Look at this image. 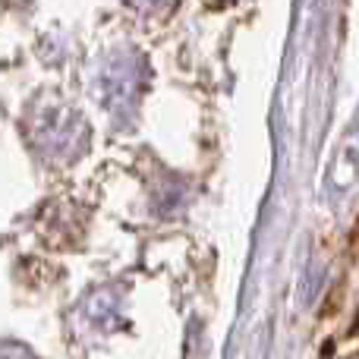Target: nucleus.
I'll return each instance as SVG.
<instances>
[{
  "instance_id": "nucleus-1",
  "label": "nucleus",
  "mask_w": 359,
  "mask_h": 359,
  "mask_svg": "<svg viewBox=\"0 0 359 359\" xmlns=\"http://www.w3.org/2000/svg\"><path fill=\"white\" fill-rule=\"evenodd\" d=\"M347 255L350 259H359V215H356V221H353V227H350V233H347Z\"/></svg>"
}]
</instances>
